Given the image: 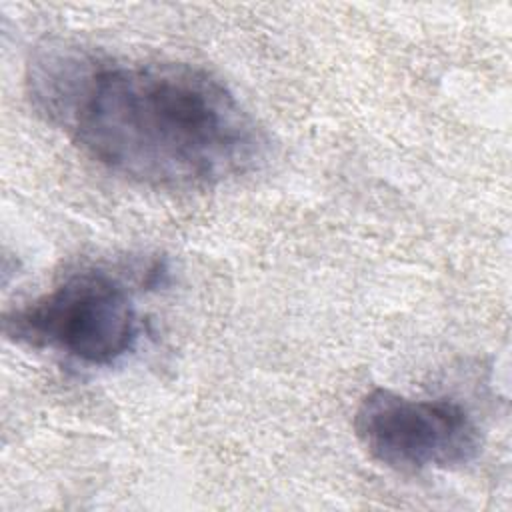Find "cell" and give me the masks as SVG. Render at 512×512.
<instances>
[{
	"label": "cell",
	"instance_id": "obj_1",
	"mask_svg": "<svg viewBox=\"0 0 512 512\" xmlns=\"http://www.w3.org/2000/svg\"><path fill=\"white\" fill-rule=\"evenodd\" d=\"M32 108L88 158L156 188H198L254 172L268 136L212 72L132 62L46 38L26 62Z\"/></svg>",
	"mask_w": 512,
	"mask_h": 512
},
{
	"label": "cell",
	"instance_id": "obj_2",
	"mask_svg": "<svg viewBox=\"0 0 512 512\" xmlns=\"http://www.w3.org/2000/svg\"><path fill=\"white\" fill-rule=\"evenodd\" d=\"M4 334L30 348H50L84 364L106 366L132 350L138 318L122 282L100 270H82L8 310Z\"/></svg>",
	"mask_w": 512,
	"mask_h": 512
},
{
	"label": "cell",
	"instance_id": "obj_3",
	"mask_svg": "<svg viewBox=\"0 0 512 512\" xmlns=\"http://www.w3.org/2000/svg\"><path fill=\"white\" fill-rule=\"evenodd\" d=\"M354 432L370 458L400 472L456 468L472 462L482 446L478 424L462 404L408 398L388 388L362 396Z\"/></svg>",
	"mask_w": 512,
	"mask_h": 512
}]
</instances>
